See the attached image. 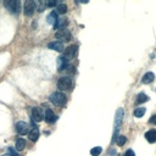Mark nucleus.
I'll return each instance as SVG.
<instances>
[{
    "label": "nucleus",
    "mask_w": 156,
    "mask_h": 156,
    "mask_svg": "<svg viewBox=\"0 0 156 156\" xmlns=\"http://www.w3.org/2000/svg\"><path fill=\"white\" fill-rule=\"evenodd\" d=\"M66 24H67V20L66 18H57V21L54 24V28L55 29H61V28H65V26H66Z\"/></svg>",
    "instance_id": "nucleus-15"
},
{
    "label": "nucleus",
    "mask_w": 156,
    "mask_h": 156,
    "mask_svg": "<svg viewBox=\"0 0 156 156\" xmlns=\"http://www.w3.org/2000/svg\"><path fill=\"white\" fill-rule=\"evenodd\" d=\"M124 156H135V154H134V151H133V150L129 149V150H127V151L124 152Z\"/></svg>",
    "instance_id": "nucleus-26"
},
{
    "label": "nucleus",
    "mask_w": 156,
    "mask_h": 156,
    "mask_svg": "<svg viewBox=\"0 0 156 156\" xmlns=\"http://www.w3.org/2000/svg\"><path fill=\"white\" fill-rule=\"evenodd\" d=\"M55 37H56V39H59V40L62 43V42H68V40H71L72 34H71V32H70L68 29L61 28V29H59V31L55 33Z\"/></svg>",
    "instance_id": "nucleus-3"
},
{
    "label": "nucleus",
    "mask_w": 156,
    "mask_h": 156,
    "mask_svg": "<svg viewBox=\"0 0 156 156\" xmlns=\"http://www.w3.org/2000/svg\"><path fill=\"white\" fill-rule=\"evenodd\" d=\"M49 100L53 102L54 105H56V106H62V105H65V104H66L67 98H66V95H65L63 93L55 92V93H53V94L50 95Z\"/></svg>",
    "instance_id": "nucleus-1"
},
{
    "label": "nucleus",
    "mask_w": 156,
    "mask_h": 156,
    "mask_svg": "<svg viewBox=\"0 0 156 156\" xmlns=\"http://www.w3.org/2000/svg\"><path fill=\"white\" fill-rule=\"evenodd\" d=\"M154 78H155V74L152 72H146L144 76H143L141 82L144 83V84H149V83H151L154 81Z\"/></svg>",
    "instance_id": "nucleus-14"
},
{
    "label": "nucleus",
    "mask_w": 156,
    "mask_h": 156,
    "mask_svg": "<svg viewBox=\"0 0 156 156\" xmlns=\"http://www.w3.org/2000/svg\"><path fill=\"white\" fill-rule=\"evenodd\" d=\"M149 101V96L144 93H139L137 96V104H143V102H146Z\"/></svg>",
    "instance_id": "nucleus-18"
},
{
    "label": "nucleus",
    "mask_w": 156,
    "mask_h": 156,
    "mask_svg": "<svg viewBox=\"0 0 156 156\" xmlns=\"http://www.w3.org/2000/svg\"><path fill=\"white\" fill-rule=\"evenodd\" d=\"M145 113V107H137L134 110V116L137 117V118H140V117H143Z\"/></svg>",
    "instance_id": "nucleus-20"
},
{
    "label": "nucleus",
    "mask_w": 156,
    "mask_h": 156,
    "mask_svg": "<svg viewBox=\"0 0 156 156\" xmlns=\"http://www.w3.org/2000/svg\"><path fill=\"white\" fill-rule=\"evenodd\" d=\"M57 4H56V1H49V3H46V6L48 7H54V6H56Z\"/></svg>",
    "instance_id": "nucleus-27"
},
{
    "label": "nucleus",
    "mask_w": 156,
    "mask_h": 156,
    "mask_svg": "<svg viewBox=\"0 0 156 156\" xmlns=\"http://www.w3.org/2000/svg\"><path fill=\"white\" fill-rule=\"evenodd\" d=\"M38 138H39V129L37 127H33V129L29 132V139L32 141H37Z\"/></svg>",
    "instance_id": "nucleus-16"
},
{
    "label": "nucleus",
    "mask_w": 156,
    "mask_h": 156,
    "mask_svg": "<svg viewBox=\"0 0 156 156\" xmlns=\"http://www.w3.org/2000/svg\"><path fill=\"white\" fill-rule=\"evenodd\" d=\"M122 120H123V109H118L116 111V118H115V129L116 131L120 128Z\"/></svg>",
    "instance_id": "nucleus-9"
},
{
    "label": "nucleus",
    "mask_w": 156,
    "mask_h": 156,
    "mask_svg": "<svg viewBox=\"0 0 156 156\" xmlns=\"http://www.w3.org/2000/svg\"><path fill=\"white\" fill-rule=\"evenodd\" d=\"M9 155H10V156H18L17 152H16L14 149H12V148H9Z\"/></svg>",
    "instance_id": "nucleus-25"
},
{
    "label": "nucleus",
    "mask_w": 156,
    "mask_h": 156,
    "mask_svg": "<svg viewBox=\"0 0 156 156\" xmlns=\"http://www.w3.org/2000/svg\"><path fill=\"white\" fill-rule=\"evenodd\" d=\"M45 7H46V3L43 1V0H40V1L37 4V11L38 12H43L45 10Z\"/></svg>",
    "instance_id": "nucleus-22"
},
{
    "label": "nucleus",
    "mask_w": 156,
    "mask_h": 156,
    "mask_svg": "<svg viewBox=\"0 0 156 156\" xmlns=\"http://www.w3.org/2000/svg\"><path fill=\"white\" fill-rule=\"evenodd\" d=\"M101 151H102L101 146H96V148H93L90 150V154H92V156H99L101 154Z\"/></svg>",
    "instance_id": "nucleus-23"
},
{
    "label": "nucleus",
    "mask_w": 156,
    "mask_h": 156,
    "mask_svg": "<svg viewBox=\"0 0 156 156\" xmlns=\"http://www.w3.org/2000/svg\"><path fill=\"white\" fill-rule=\"evenodd\" d=\"M15 146H16V150H17V151H22V150L24 149V146H26V141H24L23 139H17Z\"/></svg>",
    "instance_id": "nucleus-19"
},
{
    "label": "nucleus",
    "mask_w": 156,
    "mask_h": 156,
    "mask_svg": "<svg viewBox=\"0 0 156 156\" xmlns=\"http://www.w3.org/2000/svg\"><path fill=\"white\" fill-rule=\"evenodd\" d=\"M72 85V81L70 77H62L59 79L57 82V88L61 89V90H66V89H70Z\"/></svg>",
    "instance_id": "nucleus-4"
},
{
    "label": "nucleus",
    "mask_w": 156,
    "mask_h": 156,
    "mask_svg": "<svg viewBox=\"0 0 156 156\" xmlns=\"http://www.w3.org/2000/svg\"><path fill=\"white\" fill-rule=\"evenodd\" d=\"M49 49H53L55 51H59V53H62V51L65 50V46L61 42H53V43H50L49 44Z\"/></svg>",
    "instance_id": "nucleus-11"
},
{
    "label": "nucleus",
    "mask_w": 156,
    "mask_h": 156,
    "mask_svg": "<svg viewBox=\"0 0 156 156\" xmlns=\"http://www.w3.org/2000/svg\"><path fill=\"white\" fill-rule=\"evenodd\" d=\"M151 124H156V115H154V116H151V118H150V121H149Z\"/></svg>",
    "instance_id": "nucleus-28"
},
{
    "label": "nucleus",
    "mask_w": 156,
    "mask_h": 156,
    "mask_svg": "<svg viewBox=\"0 0 156 156\" xmlns=\"http://www.w3.org/2000/svg\"><path fill=\"white\" fill-rule=\"evenodd\" d=\"M28 129H29V126L26 123V122L20 121V122L16 123V131H17V133L21 134V135L27 134V133H28Z\"/></svg>",
    "instance_id": "nucleus-6"
},
{
    "label": "nucleus",
    "mask_w": 156,
    "mask_h": 156,
    "mask_svg": "<svg viewBox=\"0 0 156 156\" xmlns=\"http://www.w3.org/2000/svg\"><path fill=\"white\" fill-rule=\"evenodd\" d=\"M77 50H78V46H77V45H71V46H68L66 50H65V55H63V57L66 59L67 61L71 60V59L76 55Z\"/></svg>",
    "instance_id": "nucleus-7"
},
{
    "label": "nucleus",
    "mask_w": 156,
    "mask_h": 156,
    "mask_svg": "<svg viewBox=\"0 0 156 156\" xmlns=\"http://www.w3.org/2000/svg\"><path fill=\"white\" fill-rule=\"evenodd\" d=\"M1 156H10V155H9V154H6V155H1Z\"/></svg>",
    "instance_id": "nucleus-29"
},
{
    "label": "nucleus",
    "mask_w": 156,
    "mask_h": 156,
    "mask_svg": "<svg viewBox=\"0 0 156 156\" xmlns=\"http://www.w3.org/2000/svg\"><path fill=\"white\" fill-rule=\"evenodd\" d=\"M57 18H59V17H57V14H56L55 11H53V12H51V14L48 16L46 20H48V23H49V24H55V22L57 21Z\"/></svg>",
    "instance_id": "nucleus-17"
},
{
    "label": "nucleus",
    "mask_w": 156,
    "mask_h": 156,
    "mask_svg": "<svg viewBox=\"0 0 156 156\" xmlns=\"http://www.w3.org/2000/svg\"><path fill=\"white\" fill-rule=\"evenodd\" d=\"M35 10V3L33 0H27L24 3V15L26 16H31Z\"/></svg>",
    "instance_id": "nucleus-5"
},
{
    "label": "nucleus",
    "mask_w": 156,
    "mask_h": 156,
    "mask_svg": "<svg viewBox=\"0 0 156 156\" xmlns=\"http://www.w3.org/2000/svg\"><path fill=\"white\" fill-rule=\"evenodd\" d=\"M57 67H59V68H57L59 71H63L65 68L68 67V61L65 59L63 56L59 57V59H57Z\"/></svg>",
    "instance_id": "nucleus-12"
},
{
    "label": "nucleus",
    "mask_w": 156,
    "mask_h": 156,
    "mask_svg": "<svg viewBox=\"0 0 156 156\" xmlns=\"http://www.w3.org/2000/svg\"><path fill=\"white\" fill-rule=\"evenodd\" d=\"M117 145H118V146H122L123 144H124V143L127 141V138L124 137V135H120V137H117Z\"/></svg>",
    "instance_id": "nucleus-24"
},
{
    "label": "nucleus",
    "mask_w": 156,
    "mask_h": 156,
    "mask_svg": "<svg viewBox=\"0 0 156 156\" xmlns=\"http://www.w3.org/2000/svg\"><path fill=\"white\" fill-rule=\"evenodd\" d=\"M117 156H118V155H117Z\"/></svg>",
    "instance_id": "nucleus-30"
},
{
    "label": "nucleus",
    "mask_w": 156,
    "mask_h": 156,
    "mask_svg": "<svg viewBox=\"0 0 156 156\" xmlns=\"http://www.w3.org/2000/svg\"><path fill=\"white\" fill-rule=\"evenodd\" d=\"M56 118L57 117L55 116V113L53 112V110H50V109H48L46 111H45V116H44V120L48 122V123H54L55 121H56Z\"/></svg>",
    "instance_id": "nucleus-10"
},
{
    "label": "nucleus",
    "mask_w": 156,
    "mask_h": 156,
    "mask_svg": "<svg viewBox=\"0 0 156 156\" xmlns=\"http://www.w3.org/2000/svg\"><path fill=\"white\" fill-rule=\"evenodd\" d=\"M56 11L59 12V14H61V15L66 14V12H67V6H66V4H59L57 7H56Z\"/></svg>",
    "instance_id": "nucleus-21"
},
{
    "label": "nucleus",
    "mask_w": 156,
    "mask_h": 156,
    "mask_svg": "<svg viewBox=\"0 0 156 156\" xmlns=\"http://www.w3.org/2000/svg\"><path fill=\"white\" fill-rule=\"evenodd\" d=\"M4 5L10 12H12V14H18L21 10V3L18 0H6Z\"/></svg>",
    "instance_id": "nucleus-2"
},
{
    "label": "nucleus",
    "mask_w": 156,
    "mask_h": 156,
    "mask_svg": "<svg viewBox=\"0 0 156 156\" xmlns=\"http://www.w3.org/2000/svg\"><path fill=\"white\" fill-rule=\"evenodd\" d=\"M32 118H33V121H35V122L43 121L44 116H43V113H42V110L39 109V107H33V109H32Z\"/></svg>",
    "instance_id": "nucleus-8"
},
{
    "label": "nucleus",
    "mask_w": 156,
    "mask_h": 156,
    "mask_svg": "<svg viewBox=\"0 0 156 156\" xmlns=\"http://www.w3.org/2000/svg\"><path fill=\"white\" fill-rule=\"evenodd\" d=\"M145 138H146V140L149 141V143H155L156 141V131L155 129H150L149 132H146L145 133Z\"/></svg>",
    "instance_id": "nucleus-13"
}]
</instances>
